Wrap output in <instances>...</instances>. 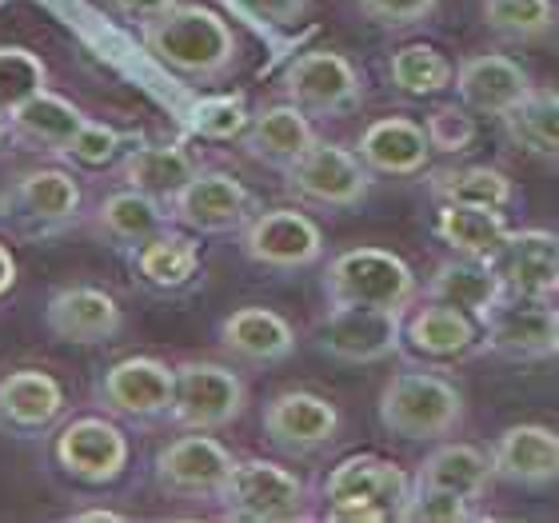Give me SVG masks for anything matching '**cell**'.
Returning a JSON list of instances; mask_svg holds the SVG:
<instances>
[{
    "mask_svg": "<svg viewBox=\"0 0 559 523\" xmlns=\"http://www.w3.org/2000/svg\"><path fill=\"white\" fill-rule=\"evenodd\" d=\"M140 40L164 69L185 81H221L236 64V33L221 12L204 4H173L156 21L140 24Z\"/></svg>",
    "mask_w": 559,
    "mask_h": 523,
    "instance_id": "1",
    "label": "cell"
},
{
    "mask_svg": "<svg viewBox=\"0 0 559 523\" xmlns=\"http://www.w3.org/2000/svg\"><path fill=\"white\" fill-rule=\"evenodd\" d=\"M416 272L404 257L388 248H348L324 268L328 308H380L408 312L416 300Z\"/></svg>",
    "mask_w": 559,
    "mask_h": 523,
    "instance_id": "2",
    "label": "cell"
},
{
    "mask_svg": "<svg viewBox=\"0 0 559 523\" xmlns=\"http://www.w3.org/2000/svg\"><path fill=\"white\" fill-rule=\"evenodd\" d=\"M464 412V392L436 372H400L380 392V424L396 440H443Z\"/></svg>",
    "mask_w": 559,
    "mask_h": 523,
    "instance_id": "3",
    "label": "cell"
},
{
    "mask_svg": "<svg viewBox=\"0 0 559 523\" xmlns=\"http://www.w3.org/2000/svg\"><path fill=\"white\" fill-rule=\"evenodd\" d=\"M412 496V479L392 460L380 455H348L324 479L328 520L340 523H380L400 520Z\"/></svg>",
    "mask_w": 559,
    "mask_h": 523,
    "instance_id": "4",
    "label": "cell"
},
{
    "mask_svg": "<svg viewBox=\"0 0 559 523\" xmlns=\"http://www.w3.org/2000/svg\"><path fill=\"white\" fill-rule=\"evenodd\" d=\"M216 503H221L224 520H308V484L292 467H280L272 460H236L233 476H228Z\"/></svg>",
    "mask_w": 559,
    "mask_h": 523,
    "instance_id": "5",
    "label": "cell"
},
{
    "mask_svg": "<svg viewBox=\"0 0 559 523\" xmlns=\"http://www.w3.org/2000/svg\"><path fill=\"white\" fill-rule=\"evenodd\" d=\"M81 180L69 168H57V164H40V168L21 173L0 197V216L28 236H48L69 228V224L81 221Z\"/></svg>",
    "mask_w": 559,
    "mask_h": 523,
    "instance_id": "6",
    "label": "cell"
},
{
    "mask_svg": "<svg viewBox=\"0 0 559 523\" xmlns=\"http://www.w3.org/2000/svg\"><path fill=\"white\" fill-rule=\"evenodd\" d=\"M248 407V384L233 368L212 360L176 364L173 424L185 431H221L233 428Z\"/></svg>",
    "mask_w": 559,
    "mask_h": 523,
    "instance_id": "7",
    "label": "cell"
},
{
    "mask_svg": "<svg viewBox=\"0 0 559 523\" xmlns=\"http://www.w3.org/2000/svg\"><path fill=\"white\" fill-rule=\"evenodd\" d=\"M233 452L221 440H212L209 431H188V436H176L156 452L152 479L168 500L216 503L228 476H233Z\"/></svg>",
    "mask_w": 559,
    "mask_h": 523,
    "instance_id": "8",
    "label": "cell"
},
{
    "mask_svg": "<svg viewBox=\"0 0 559 523\" xmlns=\"http://www.w3.org/2000/svg\"><path fill=\"white\" fill-rule=\"evenodd\" d=\"M288 192L304 204L316 209H360L368 188H372V168L360 161L356 148L332 144V140H316L308 156L296 161L284 173Z\"/></svg>",
    "mask_w": 559,
    "mask_h": 523,
    "instance_id": "9",
    "label": "cell"
},
{
    "mask_svg": "<svg viewBox=\"0 0 559 523\" xmlns=\"http://www.w3.org/2000/svg\"><path fill=\"white\" fill-rule=\"evenodd\" d=\"M176 368H168L156 356H129L117 360L96 380V407L112 419L129 424H156L173 416Z\"/></svg>",
    "mask_w": 559,
    "mask_h": 523,
    "instance_id": "10",
    "label": "cell"
},
{
    "mask_svg": "<svg viewBox=\"0 0 559 523\" xmlns=\"http://www.w3.org/2000/svg\"><path fill=\"white\" fill-rule=\"evenodd\" d=\"M52 460L69 479L105 488L129 467V436L105 416H76L52 436Z\"/></svg>",
    "mask_w": 559,
    "mask_h": 523,
    "instance_id": "11",
    "label": "cell"
},
{
    "mask_svg": "<svg viewBox=\"0 0 559 523\" xmlns=\"http://www.w3.org/2000/svg\"><path fill=\"white\" fill-rule=\"evenodd\" d=\"M284 96L296 108H304L308 117L332 120L360 108L364 84L348 57H340L332 48H316V52H304L284 69Z\"/></svg>",
    "mask_w": 559,
    "mask_h": 523,
    "instance_id": "12",
    "label": "cell"
},
{
    "mask_svg": "<svg viewBox=\"0 0 559 523\" xmlns=\"http://www.w3.org/2000/svg\"><path fill=\"white\" fill-rule=\"evenodd\" d=\"M176 224H185L188 233L224 236L240 233L252 216H257V197L248 192L233 173H216V168H200L180 197L168 204Z\"/></svg>",
    "mask_w": 559,
    "mask_h": 523,
    "instance_id": "13",
    "label": "cell"
},
{
    "mask_svg": "<svg viewBox=\"0 0 559 523\" xmlns=\"http://www.w3.org/2000/svg\"><path fill=\"white\" fill-rule=\"evenodd\" d=\"M240 248L252 264L272 268V272H296L324 257V233L308 212L269 209L257 212L240 228Z\"/></svg>",
    "mask_w": 559,
    "mask_h": 523,
    "instance_id": "14",
    "label": "cell"
},
{
    "mask_svg": "<svg viewBox=\"0 0 559 523\" xmlns=\"http://www.w3.org/2000/svg\"><path fill=\"white\" fill-rule=\"evenodd\" d=\"M479 328H484V348L496 356H508V360L556 356V300L503 292Z\"/></svg>",
    "mask_w": 559,
    "mask_h": 523,
    "instance_id": "15",
    "label": "cell"
},
{
    "mask_svg": "<svg viewBox=\"0 0 559 523\" xmlns=\"http://www.w3.org/2000/svg\"><path fill=\"white\" fill-rule=\"evenodd\" d=\"M404 344V312L380 308H328L316 328V348L340 364L388 360Z\"/></svg>",
    "mask_w": 559,
    "mask_h": 523,
    "instance_id": "16",
    "label": "cell"
},
{
    "mask_svg": "<svg viewBox=\"0 0 559 523\" xmlns=\"http://www.w3.org/2000/svg\"><path fill=\"white\" fill-rule=\"evenodd\" d=\"M69 412V395L52 372L12 368L0 376V431L12 440H40Z\"/></svg>",
    "mask_w": 559,
    "mask_h": 523,
    "instance_id": "17",
    "label": "cell"
},
{
    "mask_svg": "<svg viewBox=\"0 0 559 523\" xmlns=\"http://www.w3.org/2000/svg\"><path fill=\"white\" fill-rule=\"evenodd\" d=\"M340 412L324 395L288 388L264 404V436L272 448L288 455H312L340 436Z\"/></svg>",
    "mask_w": 559,
    "mask_h": 523,
    "instance_id": "18",
    "label": "cell"
},
{
    "mask_svg": "<svg viewBox=\"0 0 559 523\" xmlns=\"http://www.w3.org/2000/svg\"><path fill=\"white\" fill-rule=\"evenodd\" d=\"M45 328L60 344H108L120 336L124 312L112 292L96 288V284H64L48 296L45 304Z\"/></svg>",
    "mask_w": 559,
    "mask_h": 523,
    "instance_id": "19",
    "label": "cell"
},
{
    "mask_svg": "<svg viewBox=\"0 0 559 523\" xmlns=\"http://www.w3.org/2000/svg\"><path fill=\"white\" fill-rule=\"evenodd\" d=\"M452 88L467 112L503 120L527 93H532V76H527L524 64H515V60L503 57V52H479V57H467L464 64L455 69Z\"/></svg>",
    "mask_w": 559,
    "mask_h": 523,
    "instance_id": "20",
    "label": "cell"
},
{
    "mask_svg": "<svg viewBox=\"0 0 559 523\" xmlns=\"http://www.w3.org/2000/svg\"><path fill=\"white\" fill-rule=\"evenodd\" d=\"M496 276L503 280V292H520V296H559V236L548 228H524V233H508L500 252L491 257Z\"/></svg>",
    "mask_w": 559,
    "mask_h": 523,
    "instance_id": "21",
    "label": "cell"
},
{
    "mask_svg": "<svg viewBox=\"0 0 559 523\" xmlns=\"http://www.w3.org/2000/svg\"><path fill=\"white\" fill-rule=\"evenodd\" d=\"M404 344L424 360L452 364L484 348V328H479L476 316L448 308L440 300H428L404 320Z\"/></svg>",
    "mask_w": 559,
    "mask_h": 523,
    "instance_id": "22",
    "label": "cell"
},
{
    "mask_svg": "<svg viewBox=\"0 0 559 523\" xmlns=\"http://www.w3.org/2000/svg\"><path fill=\"white\" fill-rule=\"evenodd\" d=\"M316 140L320 136H316L308 112L288 100V105H272L264 112H257L248 132L240 136V144H245V152L257 164L276 168V173H288L292 164L308 156V148H312Z\"/></svg>",
    "mask_w": 559,
    "mask_h": 523,
    "instance_id": "23",
    "label": "cell"
},
{
    "mask_svg": "<svg viewBox=\"0 0 559 523\" xmlns=\"http://www.w3.org/2000/svg\"><path fill=\"white\" fill-rule=\"evenodd\" d=\"M356 152H360V161L368 164L372 173L416 176L428 168L436 148H431L428 129L416 124L412 117H384V120H372V124L360 132Z\"/></svg>",
    "mask_w": 559,
    "mask_h": 523,
    "instance_id": "24",
    "label": "cell"
},
{
    "mask_svg": "<svg viewBox=\"0 0 559 523\" xmlns=\"http://www.w3.org/2000/svg\"><path fill=\"white\" fill-rule=\"evenodd\" d=\"M221 348L233 360H245V364H280L296 352V328L280 312H272V308L245 304V308L224 316Z\"/></svg>",
    "mask_w": 559,
    "mask_h": 523,
    "instance_id": "25",
    "label": "cell"
},
{
    "mask_svg": "<svg viewBox=\"0 0 559 523\" xmlns=\"http://www.w3.org/2000/svg\"><path fill=\"white\" fill-rule=\"evenodd\" d=\"M168 224H173L168 204H160L156 197L129 185L120 192H108L93 212V233L108 248H129V252L144 245V240H152V236H160Z\"/></svg>",
    "mask_w": 559,
    "mask_h": 523,
    "instance_id": "26",
    "label": "cell"
},
{
    "mask_svg": "<svg viewBox=\"0 0 559 523\" xmlns=\"http://www.w3.org/2000/svg\"><path fill=\"white\" fill-rule=\"evenodd\" d=\"M117 173L129 188L148 192L160 204H173L180 197V188L200 173V164L180 140H173V144H136V148H129L120 156Z\"/></svg>",
    "mask_w": 559,
    "mask_h": 523,
    "instance_id": "27",
    "label": "cell"
},
{
    "mask_svg": "<svg viewBox=\"0 0 559 523\" xmlns=\"http://www.w3.org/2000/svg\"><path fill=\"white\" fill-rule=\"evenodd\" d=\"M491 467L512 484H548L559 479V431L544 424H515L500 436Z\"/></svg>",
    "mask_w": 559,
    "mask_h": 523,
    "instance_id": "28",
    "label": "cell"
},
{
    "mask_svg": "<svg viewBox=\"0 0 559 523\" xmlns=\"http://www.w3.org/2000/svg\"><path fill=\"white\" fill-rule=\"evenodd\" d=\"M500 296H503V280L496 276L491 260H479V257L443 260L428 280V300H440L448 308L476 316L479 324L500 304Z\"/></svg>",
    "mask_w": 559,
    "mask_h": 523,
    "instance_id": "29",
    "label": "cell"
},
{
    "mask_svg": "<svg viewBox=\"0 0 559 523\" xmlns=\"http://www.w3.org/2000/svg\"><path fill=\"white\" fill-rule=\"evenodd\" d=\"M88 124L81 108L57 96L52 88L45 93H36L33 100H24L21 108H12L9 112V129H12V144H24V148H36V152H64L76 132Z\"/></svg>",
    "mask_w": 559,
    "mask_h": 523,
    "instance_id": "30",
    "label": "cell"
},
{
    "mask_svg": "<svg viewBox=\"0 0 559 523\" xmlns=\"http://www.w3.org/2000/svg\"><path fill=\"white\" fill-rule=\"evenodd\" d=\"M132 272H136L148 288H160V292L185 288L200 272L197 236L164 228L160 236H152V240H144L140 248H132Z\"/></svg>",
    "mask_w": 559,
    "mask_h": 523,
    "instance_id": "31",
    "label": "cell"
},
{
    "mask_svg": "<svg viewBox=\"0 0 559 523\" xmlns=\"http://www.w3.org/2000/svg\"><path fill=\"white\" fill-rule=\"evenodd\" d=\"M508 216L503 209H479V204H443L436 216V236L455 248L460 257L491 260L508 240Z\"/></svg>",
    "mask_w": 559,
    "mask_h": 523,
    "instance_id": "32",
    "label": "cell"
},
{
    "mask_svg": "<svg viewBox=\"0 0 559 523\" xmlns=\"http://www.w3.org/2000/svg\"><path fill=\"white\" fill-rule=\"evenodd\" d=\"M491 476H496V467L479 448H472V443H443L419 464L416 484L452 491V496H464V500H479L488 491Z\"/></svg>",
    "mask_w": 559,
    "mask_h": 523,
    "instance_id": "33",
    "label": "cell"
},
{
    "mask_svg": "<svg viewBox=\"0 0 559 523\" xmlns=\"http://www.w3.org/2000/svg\"><path fill=\"white\" fill-rule=\"evenodd\" d=\"M503 132L515 148L539 161H559V93H532L503 117Z\"/></svg>",
    "mask_w": 559,
    "mask_h": 523,
    "instance_id": "34",
    "label": "cell"
},
{
    "mask_svg": "<svg viewBox=\"0 0 559 523\" xmlns=\"http://www.w3.org/2000/svg\"><path fill=\"white\" fill-rule=\"evenodd\" d=\"M431 192L443 204H479V209H508L512 204V180L500 168L467 164V168H448L431 176Z\"/></svg>",
    "mask_w": 559,
    "mask_h": 523,
    "instance_id": "35",
    "label": "cell"
},
{
    "mask_svg": "<svg viewBox=\"0 0 559 523\" xmlns=\"http://www.w3.org/2000/svg\"><path fill=\"white\" fill-rule=\"evenodd\" d=\"M388 76H392V84H396V93L416 96V100L443 93V88H452V81H455L448 57L431 45L400 48L396 57H392V64H388Z\"/></svg>",
    "mask_w": 559,
    "mask_h": 523,
    "instance_id": "36",
    "label": "cell"
},
{
    "mask_svg": "<svg viewBox=\"0 0 559 523\" xmlns=\"http://www.w3.org/2000/svg\"><path fill=\"white\" fill-rule=\"evenodd\" d=\"M484 24L503 40H539L556 24L551 0H484Z\"/></svg>",
    "mask_w": 559,
    "mask_h": 523,
    "instance_id": "37",
    "label": "cell"
},
{
    "mask_svg": "<svg viewBox=\"0 0 559 523\" xmlns=\"http://www.w3.org/2000/svg\"><path fill=\"white\" fill-rule=\"evenodd\" d=\"M48 88V64L24 45H0V112L9 117L12 108L33 100Z\"/></svg>",
    "mask_w": 559,
    "mask_h": 523,
    "instance_id": "38",
    "label": "cell"
},
{
    "mask_svg": "<svg viewBox=\"0 0 559 523\" xmlns=\"http://www.w3.org/2000/svg\"><path fill=\"white\" fill-rule=\"evenodd\" d=\"M188 124H192V132H200V136H209V140H233L248 132L252 112H248L245 93L209 96V100H200V105L192 108Z\"/></svg>",
    "mask_w": 559,
    "mask_h": 523,
    "instance_id": "39",
    "label": "cell"
},
{
    "mask_svg": "<svg viewBox=\"0 0 559 523\" xmlns=\"http://www.w3.org/2000/svg\"><path fill=\"white\" fill-rule=\"evenodd\" d=\"M124 152H129V136H124V132H117L112 124L88 120V124L64 144L60 156L72 164H84V168H105V164H112L117 156H124Z\"/></svg>",
    "mask_w": 559,
    "mask_h": 523,
    "instance_id": "40",
    "label": "cell"
},
{
    "mask_svg": "<svg viewBox=\"0 0 559 523\" xmlns=\"http://www.w3.org/2000/svg\"><path fill=\"white\" fill-rule=\"evenodd\" d=\"M400 520H408V523H464V520H472V500L452 496V491L428 488V484H416V479H412V496H408V503H404Z\"/></svg>",
    "mask_w": 559,
    "mask_h": 523,
    "instance_id": "41",
    "label": "cell"
},
{
    "mask_svg": "<svg viewBox=\"0 0 559 523\" xmlns=\"http://www.w3.org/2000/svg\"><path fill=\"white\" fill-rule=\"evenodd\" d=\"M431 136V148L436 152H467L472 140H476V120L467 117V108H440L436 117L424 124Z\"/></svg>",
    "mask_w": 559,
    "mask_h": 523,
    "instance_id": "42",
    "label": "cell"
},
{
    "mask_svg": "<svg viewBox=\"0 0 559 523\" xmlns=\"http://www.w3.org/2000/svg\"><path fill=\"white\" fill-rule=\"evenodd\" d=\"M360 9L384 28H408V24L428 21L440 9V0H360Z\"/></svg>",
    "mask_w": 559,
    "mask_h": 523,
    "instance_id": "43",
    "label": "cell"
},
{
    "mask_svg": "<svg viewBox=\"0 0 559 523\" xmlns=\"http://www.w3.org/2000/svg\"><path fill=\"white\" fill-rule=\"evenodd\" d=\"M240 4L269 24H296L308 12V0H240Z\"/></svg>",
    "mask_w": 559,
    "mask_h": 523,
    "instance_id": "44",
    "label": "cell"
},
{
    "mask_svg": "<svg viewBox=\"0 0 559 523\" xmlns=\"http://www.w3.org/2000/svg\"><path fill=\"white\" fill-rule=\"evenodd\" d=\"M176 0H112V9L124 16V21H132V24H148V21H156L160 12H168L173 9Z\"/></svg>",
    "mask_w": 559,
    "mask_h": 523,
    "instance_id": "45",
    "label": "cell"
},
{
    "mask_svg": "<svg viewBox=\"0 0 559 523\" xmlns=\"http://www.w3.org/2000/svg\"><path fill=\"white\" fill-rule=\"evenodd\" d=\"M12 284H16V260H12L9 245H0V300L12 292Z\"/></svg>",
    "mask_w": 559,
    "mask_h": 523,
    "instance_id": "46",
    "label": "cell"
},
{
    "mask_svg": "<svg viewBox=\"0 0 559 523\" xmlns=\"http://www.w3.org/2000/svg\"><path fill=\"white\" fill-rule=\"evenodd\" d=\"M72 520H76V523H88V520L117 523V520H124V515H120V512H108V508H84V512H72Z\"/></svg>",
    "mask_w": 559,
    "mask_h": 523,
    "instance_id": "47",
    "label": "cell"
},
{
    "mask_svg": "<svg viewBox=\"0 0 559 523\" xmlns=\"http://www.w3.org/2000/svg\"><path fill=\"white\" fill-rule=\"evenodd\" d=\"M12 144V129H9V117H4V112H0V152L9 148Z\"/></svg>",
    "mask_w": 559,
    "mask_h": 523,
    "instance_id": "48",
    "label": "cell"
},
{
    "mask_svg": "<svg viewBox=\"0 0 559 523\" xmlns=\"http://www.w3.org/2000/svg\"><path fill=\"white\" fill-rule=\"evenodd\" d=\"M556 356H559V304H556Z\"/></svg>",
    "mask_w": 559,
    "mask_h": 523,
    "instance_id": "49",
    "label": "cell"
}]
</instances>
